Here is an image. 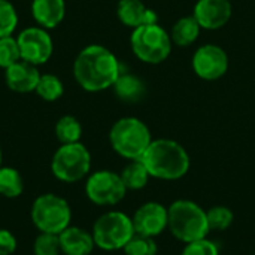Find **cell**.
I'll return each mask as SVG.
<instances>
[{
    "instance_id": "obj_1",
    "label": "cell",
    "mask_w": 255,
    "mask_h": 255,
    "mask_svg": "<svg viewBox=\"0 0 255 255\" xmlns=\"http://www.w3.org/2000/svg\"><path fill=\"white\" fill-rule=\"evenodd\" d=\"M120 73L117 57L102 45L84 48L73 64L75 79L87 91H102L114 87Z\"/></svg>"
},
{
    "instance_id": "obj_2",
    "label": "cell",
    "mask_w": 255,
    "mask_h": 255,
    "mask_svg": "<svg viewBox=\"0 0 255 255\" xmlns=\"http://www.w3.org/2000/svg\"><path fill=\"white\" fill-rule=\"evenodd\" d=\"M146 167L149 176L175 181L187 175L190 169L188 152L178 142L170 139H157L149 143L139 158Z\"/></svg>"
},
{
    "instance_id": "obj_3",
    "label": "cell",
    "mask_w": 255,
    "mask_h": 255,
    "mask_svg": "<svg viewBox=\"0 0 255 255\" xmlns=\"http://www.w3.org/2000/svg\"><path fill=\"white\" fill-rule=\"evenodd\" d=\"M167 227L181 242L190 244L205 239L209 230L206 211L191 200H176L167 209Z\"/></svg>"
},
{
    "instance_id": "obj_4",
    "label": "cell",
    "mask_w": 255,
    "mask_h": 255,
    "mask_svg": "<svg viewBox=\"0 0 255 255\" xmlns=\"http://www.w3.org/2000/svg\"><path fill=\"white\" fill-rule=\"evenodd\" d=\"M109 140L117 154L127 160H139L152 142L151 131L145 123L128 117L118 120L109 133Z\"/></svg>"
},
{
    "instance_id": "obj_5",
    "label": "cell",
    "mask_w": 255,
    "mask_h": 255,
    "mask_svg": "<svg viewBox=\"0 0 255 255\" xmlns=\"http://www.w3.org/2000/svg\"><path fill=\"white\" fill-rule=\"evenodd\" d=\"M33 226L40 233L60 235L70 226L72 209L66 199L58 194L46 193L39 196L30 209Z\"/></svg>"
},
{
    "instance_id": "obj_6",
    "label": "cell",
    "mask_w": 255,
    "mask_h": 255,
    "mask_svg": "<svg viewBox=\"0 0 255 255\" xmlns=\"http://www.w3.org/2000/svg\"><path fill=\"white\" fill-rule=\"evenodd\" d=\"M91 235L96 247L100 250L118 251L124 250L128 241L134 236V227L131 218L124 212L109 211L96 220Z\"/></svg>"
},
{
    "instance_id": "obj_7",
    "label": "cell",
    "mask_w": 255,
    "mask_h": 255,
    "mask_svg": "<svg viewBox=\"0 0 255 255\" xmlns=\"http://www.w3.org/2000/svg\"><path fill=\"white\" fill-rule=\"evenodd\" d=\"M130 42L134 55L149 64L164 61L172 51V39L158 24H145L134 28Z\"/></svg>"
},
{
    "instance_id": "obj_8",
    "label": "cell",
    "mask_w": 255,
    "mask_h": 255,
    "mask_svg": "<svg viewBox=\"0 0 255 255\" xmlns=\"http://www.w3.org/2000/svg\"><path fill=\"white\" fill-rule=\"evenodd\" d=\"M91 169L90 151L81 143H64L61 145L51 161L52 175L61 182H78L84 179Z\"/></svg>"
},
{
    "instance_id": "obj_9",
    "label": "cell",
    "mask_w": 255,
    "mask_h": 255,
    "mask_svg": "<svg viewBox=\"0 0 255 255\" xmlns=\"http://www.w3.org/2000/svg\"><path fill=\"white\" fill-rule=\"evenodd\" d=\"M127 188L120 176L112 170H97L91 173L85 184L88 200L97 206H114L126 197Z\"/></svg>"
},
{
    "instance_id": "obj_10",
    "label": "cell",
    "mask_w": 255,
    "mask_h": 255,
    "mask_svg": "<svg viewBox=\"0 0 255 255\" xmlns=\"http://www.w3.org/2000/svg\"><path fill=\"white\" fill-rule=\"evenodd\" d=\"M21 60L31 63L34 66L46 63L54 49L51 36L43 27H28L22 30L16 37Z\"/></svg>"
},
{
    "instance_id": "obj_11",
    "label": "cell",
    "mask_w": 255,
    "mask_h": 255,
    "mask_svg": "<svg viewBox=\"0 0 255 255\" xmlns=\"http://www.w3.org/2000/svg\"><path fill=\"white\" fill-rule=\"evenodd\" d=\"M193 69L202 79L215 81L221 78L229 69L227 54L217 45L200 46L193 57Z\"/></svg>"
},
{
    "instance_id": "obj_12",
    "label": "cell",
    "mask_w": 255,
    "mask_h": 255,
    "mask_svg": "<svg viewBox=\"0 0 255 255\" xmlns=\"http://www.w3.org/2000/svg\"><path fill=\"white\" fill-rule=\"evenodd\" d=\"M134 233L148 236V238H155L164 232L169 223V214L167 209L157 203V202H148L143 203L133 215L131 218Z\"/></svg>"
},
{
    "instance_id": "obj_13",
    "label": "cell",
    "mask_w": 255,
    "mask_h": 255,
    "mask_svg": "<svg viewBox=\"0 0 255 255\" xmlns=\"http://www.w3.org/2000/svg\"><path fill=\"white\" fill-rule=\"evenodd\" d=\"M193 16L202 28H221L232 18V3L230 0H199Z\"/></svg>"
},
{
    "instance_id": "obj_14",
    "label": "cell",
    "mask_w": 255,
    "mask_h": 255,
    "mask_svg": "<svg viewBox=\"0 0 255 255\" xmlns=\"http://www.w3.org/2000/svg\"><path fill=\"white\" fill-rule=\"evenodd\" d=\"M6 84L12 91L16 93H30L34 91L37 82L40 79V73L37 67L31 63L19 60L18 63L12 64L10 67L4 69Z\"/></svg>"
},
{
    "instance_id": "obj_15",
    "label": "cell",
    "mask_w": 255,
    "mask_h": 255,
    "mask_svg": "<svg viewBox=\"0 0 255 255\" xmlns=\"http://www.w3.org/2000/svg\"><path fill=\"white\" fill-rule=\"evenodd\" d=\"M61 254L64 255H90L96 244L93 235L81 227L69 226L58 235Z\"/></svg>"
},
{
    "instance_id": "obj_16",
    "label": "cell",
    "mask_w": 255,
    "mask_h": 255,
    "mask_svg": "<svg viewBox=\"0 0 255 255\" xmlns=\"http://www.w3.org/2000/svg\"><path fill=\"white\" fill-rule=\"evenodd\" d=\"M120 21L131 28L145 24H157L158 16L154 10L148 9L140 0H120L117 9Z\"/></svg>"
},
{
    "instance_id": "obj_17",
    "label": "cell",
    "mask_w": 255,
    "mask_h": 255,
    "mask_svg": "<svg viewBox=\"0 0 255 255\" xmlns=\"http://www.w3.org/2000/svg\"><path fill=\"white\" fill-rule=\"evenodd\" d=\"M31 13L40 27L54 28L63 21L66 4L64 0H33Z\"/></svg>"
},
{
    "instance_id": "obj_18",
    "label": "cell",
    "mask_w": 255,
    "mask_h": 255,
    "mask_svg": "<svg viewBox=\"0 0 255 255\" xmlns=\"http://www.w3.org/2000/svg\"><path fill=\"white\" fill-rule=\"evenodd\" d=\"M200 25L194 16H184L176 21V24L172 28L170 39L178 46H188L191 45L197 37L200 31Z\"/></svg>"
},
{
    "instance_id": "obj_19",
    "label": "cell",
    "mask_w": 255,
    "mask_h": 255,
    "mask_svg": "<svg viewBox=\"0 0 255 255\" xmlns=\"http://www.w3.org/2000/svg\"><path fill=\"white\" fill-rule=\"evenodd\" d=\"M114 88H115L117 96L126 102H136L145 93L143 82L130 73H124V75L120 73L118 79L114 84Z\"/></svg>"
},
{
    "instance_id": "obj_20",
    "label": "cell",
    "mask_w": 255,
    "mask_h": 255,
    "mask_svg": "<svg viewBox=\"0 0 255 255\" xmlns=\"http://www.w3.org/2000/svg\"><path fill=\"white\" fill-rule=\"evenodd\" d=\"M120 176H121L126 188L133 190V191L145 188V185L148 184V179H149V173L140 160H131V163L123 169Z\"/></svg>"
},
{
    "instance_id": "obj_21",
    "label": "cell",
    "mask_w": 255,
    "mask_h": 255,
    "mask_svg": "<svg viewBox=\"0 0 255 255\" xmlns=\"http://www.w3.org/2000/svg\"><path fill=\"white\" fill-rule=\"evenodd\" d=\"M24 191L21 173L13 167H0V194L7 199H16Z\"/></svg>"
},
{
    "instance_id": "obj_22",
    "label": "cell",
    "mask_w": 255,
    "mask_h": 255,
    "mask_svg": "<svg viewBox=\"0 0 255 255\" xmlns=\"http://www.w3.org/2000/svg\"><path fill=\"white\" fill-rule=\"evenodd\" d=\"M55 136L61 142V145L76 143L82 136V126L75 117L64 115L55 124Z\"/></svg>"
},
{
    "instance_id": "obj_23",
    "label": "cell",
    "mask_w": 255,
    "mask_h": 255,
    "mask_svg": "<svg viewBox=\"0 0 255 255\" xmlns=\"http://www.w3.org/2000/svg\"><path fill=\"white\" fill-rule=\"evenodd\" d=\"M34 91L37 93V96L40 99H43L46 102H54L63 96L64 87L58 76L46 73V75H40V79H39Z\"/></svg>"
},
{
    "instance_id": "obj_24",
    "label": "cell",
    "mask_w": 255,
    "mask_h": 255,
    "mask_svg": "<svg viewBox=\"0 0 255 255\" xmlns=\"http://www.w3.org/2000/svg\"><path fill=\"white\" fill-rule=\"evenodd\" d=\"M209 230L223 232L227 230L233 223V212L227 206H214L206 212Z\"/></svg>"
},
{
    "instance_id": "obj_25",
    "label": "cell",
    "mask_w": 255,
    "mask_h": 255,
    "mask_svg": "<svg viewBox=\"0 0 255 255\" xmlns=\"http://www.w3.org/2000/svg\"><path fill=\"white\" fill-rule=\"evenodd\" d=\"M124 253L126 255H157V244L154 238L134 233V236L124 247Z\"/></svg>"
},
{
    "instance_id": "obj_26",
    "label": "cell",
    "mask_w": 255,
    "mask_h": 255,
    "mask_svg": "<svg viewBox=\"0 0 255 255\" xmlns=\"http://www.w3.org/2000/svg\"><path fill=\"white\" fill-rule=\"evenodd\" d=\"M21 60V52L16 39L12 36L0 37V67L7 69Z\"/></svg>"
},
{
    "instance_id": "obj_27",
    "label": "cell",
    "mask_w": 255,
    "mask_h": 255,
    "mask_svg": "<svg viewBox=\"0 0 255 255\" xmlns=\"http://www.w3.org/2000/svg\"><path fill=\"white\" fill-rule=\"evenodd\" d=\"M18 24V15L13 4L7 0H0V37L10 36Z\"/></svg>"
},
{
    "instance_id": "obj_28",
    "label": "cell",
    "mask_w": 255,
    "mask_h": 255,
    "mask_svg": "<svg viewBox=\"0 0 255 255\" xmlns=\"http://www.w3.org/2000/svg\"><path fill=\"white\" fill-rule=\"evenodd\" d=\"M60 239L58 235L40 233L33 242V254L34 255H60Z\"/></svg>"
},
{
    "instance_id": "obj_29",
    "label": "cell",
    "mask_w": 255,
    "mask_h": 255,
    "mask_svg": "<svg viewBox=\"0 0 255 255\" xmlns=\"http://www.w3.org/2000/svg\"><path fill=\"white\" fill-rule=\"evenodd\" d=\"M181 255H218V247L205 238L187 244Z\"/></svg>"
},
{
    "instance_id": "obj_30",
    "label": "cell",
    "mask_w": 255,
    "mask_h": 255,
    "mask_svg": "<svg viewBox=\"0 0 255 255\" xmlns=\"http://www.w3.org/2000/svg\"><path fill=\"white\" fill-rule=\"evenodd\" d=\"M16 238L12 232L0 229V255H12L16 250Z\"/></svg>"
},
{
    "instance_id": "obj_31",
    "label": "cell",
    "mask_w": 255,
    "mask_h": 255,
    "mask_svg": "<svg viewBox=\"0 0 255 255\" xmlns=\"http://www.w3.org/2000/svg\"><path fill=\"white\" fill-rule=\"evenodd\" d=\"M0 167H1V148H0Z\"/></svg>"
}]
</instances>
